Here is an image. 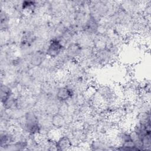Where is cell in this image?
<instances>
[{"label":"cell","mask_w":151,"mask_h":151,"mask_svg":"<svg viewBox=\"0 0 151 151\" xmlns=\"http://www.w3.org/2000/svg\"><path fill=\"white\" fill-rule=\"evenodd\" d=\"M55 95L58 101L63 103L70 100L75 95V92L70 85H64L57 87Z\"/></svg>","instance_id":"2"},{"label":"cell","mask_w":151,"mask_h":151,"mask_svg":"<svg viewBox=\"0 0 151 151\" xmlns=\"http://www.w3.org/2000/svg\"><path fill=\"white\" fill-rule=\"evenodd\" d=\"M0 90L1 104L5 102L14 95V91L12 87L8 84H5V83H1Z\"/></svg>","instance_id":"8"},{"label":"cell","mask_w":151,"mask_h":151,"mask_svg":"<svg viewBox=\"0 0 151 151\" xmlns=\"http://www.w3.org/2000/svg\"><path fill=\"white\" fill-rule=\"evenodd\" d=\"M64 48L65 47L58 38H52L47 42L45 52L48 58L55 59L63 52Z\"/></svg>","instance_id":"1"},{"label":"cell","mask_w":151,"mask_h":151,"mask_svg":"<svg viewBox=\"0 0 151 151\" xmlns=\"http://www.w3.org/2000/svg\"><path fill=\"white\" fill-rule=\"evenodd\" d=\"M47 56L44 50H36L33 51L28 57V62L33 67H41Z\"/></svg>","instance_id":"4"},{"label":"cell","mask_w":151,"mask_h":151,"mask_svg":"<svg viewBox=\"0 0 151 151\" xmlns=\"http://www.w3.org/2000/svg\"><path fill=\"white\" fill-rule=\"evenodd\" d=\"M56 147L57 150H69L73 146L70 136L67 134H61L56 139Z\"/></svg>","instance_id":"5"},{"label":"cell","mask_w":151,"mask_h":151,"mask_svg":"<svg viewBox=\"0 0 151 151\" xmlns=\"http://www.w3.org/2000/svg\"><path fill=\"white\" fill-rule=\"evenodd\" d=\"M38 2L34 1H24L21 2V9L24 13L32 14L38 8Z\"/></svg>","instance_id":"7"},{"label":"cell","mask_w":151,"mask_h":151,"mask_svg":"<svg viewBox=\"0 0 151 151\" xmlns=\"http://www.w3.org/2000/svg\"><path fill=\"white\" fill-rule=\"evenodd\" d=\"M82 50L81 45L77 41H73L67 45L64 50L66 57L73 61L79 60Z\"/></svg>","instance_id":"3"},{"label":"cell","mask_w":151,"mask_h":151,"mask_svg":"<svg viewBox=\"0 0 151 151\" xmlns=\"http://www.w3.org/2000/svg\"><path fill=\"white\" fill-rule=\"evenodd\" d=\"M51 122L52 127L56 129H61L67 126L66 117L60 113L52 116Z\"/></svg>","instance_id":"6"}]
</instances>
